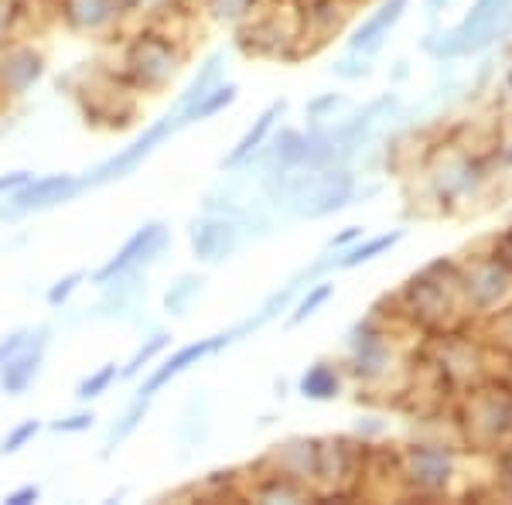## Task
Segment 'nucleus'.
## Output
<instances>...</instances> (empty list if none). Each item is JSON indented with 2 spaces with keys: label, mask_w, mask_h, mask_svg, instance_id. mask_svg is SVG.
Here are the masks:
<instances>
[{
  "label": "nucleus",
  "mask_w": 512,
  "mask_h": 505,
  "mask_svg": "<svg viewBox=\"0 0 512 505\" xmlns=\"http://www.w3.org/2000/svg\"><path fill=\"white\" fill-rule=\"evenodd\" d=\"M396 311L414 328L424 331H448L465 328L468 314L458 291V260H434L417 270L396 294Z\"/></svg>",
  "instance_id": "nucleus-1"
},
{
  "label": "nucleus",
  "mask_w": 512,
  "mask_h": 505,
  "mask_svg": "<svg viewBox=\"0 0 512 505\" xmlns=\"http://www.w3.org/2000/svg\"><path fill=\"white\" fill-rule=\"evenodd\" d=\"M424 188L437 215L468 212L472 202L485 195L492 181V168L482 154L465 144H441L424 161Z\"/></svg>",
  "instance_id": "nucleus-2"
},
{
  "label": "nucleus",
  "mask_w": 512,
  "mask_h": 505,
  "mask_svg": "<svg viewBox=\"0 0 512 505\" xmlns=\"http://www.w3.org/2000/svg\"><path fill=\"white\" fill-rule=\"evenodd\" d=\"M461 444L472 454H495L512 444V383L509 379H482L458 396Z\"/></svg>",
  "instance_id": "nucleus-3"
},
{
  "label": "nucleus",
  "mask_w": 512,
  "mask_h": 505,
  "mask_svg": "<svg viewBox=\"0 0 512 505\" xmlns=\"http://www.w3.org/2000/svg\"><path fill=\"white\" fill-rule=\"evenodd\" d=\"M359 178L349 164H332V168H294L287 175L284 195H280V212H291L294 219H328L352 205Z\"/></svg>",
  "instance_id": "nucleus-4"
},
{
  "label": "nucleus",
  "mask_w": 512,
  "mask_h": 505,
  "mask_svg": "<svg viewBox=\"0 0 512 505\" xmlns=\"http://www.w3.org/2000/svg\"><path fill=\"white\" fill-rule=\"evenodd\" d=\"M512 35V0H475L454 28L437 31L424 48L437 62H458L482 55Z\"/></svg>",
  "instance_id": "nucleus-5"
},
{
  "label": "nucleus",
  "mask_w": 512,
  "mask_h": 505,
  "mask_svg": "<svg viewBox=\"0 0 512 505\" xmlns=\"http://www.w3.org/2000/svg\"><path fill=\"white\" fill-rule=\"evenodd\" d=\"M458 475L461 454L444 441H414L396 451V485L410 499H444Z\"/></svg>",
  "instance_id": "nucleus-6"
},
{
  "label": "nucleus",
  "mask_w": 512,
  "mask_h": 505,
  "mask_svg": "<svg viewBox=\"0 0 512 505\" xmlns=\"http://www.w3.org/2000/svg\"><path fill=\"white\" fill-rule=\"evenodd\" d=\"M424 355H427V369L437 376V386L448 389L451 396H461L465 389L489 379L485 359L492 355V349L482 342V335H468L461 328L434 331Z\"/></svg>",
  "instance_id": "nucleus-7"
},
{
  "label": "nucleus",
  "mask_w": 512,
  "mask_h": 505,
  "mask_svg": "<svg viewBox=\"0 0 512 505\" xmlns=\"http://www.w3.org/2000/svg\"><path fill=\"white\" fill-rule=\"evenodd\" d=\"M458 291L472 325H482L512 301V270L485 250L458 260Z\"/></svg>",
  "instance_id": "nucleus-8"
},
{
  "label": "nucleus",
  "mask_w": 512,
  "mask_h": 505,
  "mask_svg": "<svg viewBox=\"0 0 512 505\" xmlns=\"http://www.w3.org/2000/svg\"><path fill=\"white\" fill-rule=\"evenodd\" d=\"M400 349H396V338L390 328L376 325L373 318L366 325H359L349 338V362L345 369L359 379L362 386H383L390 383V376L400 366Z\"/></svg>",
  "instance_id": "nucleus-9"
},
{
  "label": "nucleus",
  "mask_w": 512,
  "mask_h": 505,
  "mask_svg": "<svg viewBox=\"0 0 512 505\" xmlns=\"http://www.w3.org/2000/svg\"><path fill=\"white\" fill-rule=\"evenodd\" d=\"M178 130H185V120H181V113L175 110V113H168V117H161L158 123H151V127H147L130 147H123L120 154H113V157H106L103 164H96L86 178H79V188H82V192H89V188H103V185H110V181H120V178L134 175L140 164L158 151L164 140L175 137Z\"/></svg>",
  "instance_id": "nucleus-10"
},
{
  "label": "nucleus",
  "mask_w": 512,
  "mask_h": 505,
  "mask_svg": "<svg viewBox=\"0 0 512 505\" xmlns=\"http://www.w3.org/2000/svg\"><path fill=\"white\" fill-rule=\"evenodd\" d=\"M123 65H127V76L137 89L158 93V89H164L171 79H175V72L181 65V48L171 38L147 31V35H137L130 41Z\"/></svg>",
  "instance_id": "nucleus-11"
},
{
  "label": "nucleus",
  "mask_w": 512,
  "mask_h": 505,
  "mask_svg": "<svg viewBox=\"0 0 512 505\" xmlns=\"http://www.w3.org/2000/svg\"><path fill=\"white\" fill-rule=\"evenodd\" d=\"M79 192L82 188L76 175H45V178L31 175L28 181H21L14 192H7L0 198V222L14 226V222L28 219V215H35V212H48V209H55V205L72 202Z\"/></svg>",
  "instance_id": "nucleus-12"
},
{
  "label": "nucleus",
  "mask_w": 512,
  "mask_h": 505,
  "mask_svg": "<svg viewBox=\"0 0 512 505\" xmlns=\"http://www.w3.org/2000/svg\"><path fill=\"white\" fill-rule=\"evenodd\" d=\"M168 239L171 236H168V226H164V222H147V226H140L137 233L93 273V280L96 284H106V280L117 277V273H123V270L151 267V263L168 250Z\"/></svg>",
  "instance_id": "nucleus-13"
},
{
  "label": "nucleus",
  "mask_w": 512,
  "mask_h": 505,
  "mask_svg": "<svg viewBox=\"0 0 512 505\" xmlns=\"http://www.w3.org/2000/svg\"><path fill=\"white\" fill-rule=\"evenodd\" d=\"M188 239H192V253L198 263H222L243 243V222L236 215L209 212L205 219L195 222Z\"/></svg>",
  "instance_id": "nucleus-14"
},
{
  "label": "nucleus",
  "mask_w": 512,
  "mask_h": 505,
  "mask_svg": "<svg viewBox=\"0 0 512 505\" xmlns=\"http://www.w3.org/2000/svg\"><path fill=\"white\" fill-rule=\"evenodd\" d=\"M226 345H233V331H219V335H209V338H198V342L185 345V349H178L171 355L164 366H158L151 372V376L144 379V386L137 389V396H144V400H151L154 393H161L164 386L171 383V379H178L181 372H188L192 366H198L202 359H209V355H219Z\"/></svg>",
  "instance_id": "nucleus-15"
},
{
  "label": "nucleus",
  "mask_w": 512,
  "mask_h": 505,
  "mask_svg": "<svg viewBox=\"0 0 512 505\" xmlns=\"http://www.w3.org/2000/svg\"><path fill=\"white\" fill-rule=\"evenodd\" d=\"M48 345H52V328L48 325L28 331L24 345L11 355V362L0 369V389H4L7 396H21L24 389L35 383L38 372H41V362H45Z\"/></svg>",
  "instance_id": "nucleus-16"
},
{
  "label": "nucleus",
  "mask_w": 512,
  "mask_h": 505,
  "mask_svg": "<svg viewBox=\"0 0 512 505\" xmlns=\"http://www.w3.org/2000/svg\"><path fill=\"white\" fill-rule=\"evenodd\" d=\"M263 465H270V471H277V475H287V478H294V482L315 488L318 468H321V441L318 437H291V441L277 444L274 451L263 458Z\"/></svg>",
  "instance_id": "nucleus-17"
},
{
  "label": "nucleus",
  "mask_w": 512,
  "mask_h": 505,
  "mask_svg": "<svg viewBox=\"0 0 512 505\" xmlns=\"http://www.w3.org/2000/svg\"><path fill=\"white\" fill-rule=\"evenodd\" d=\"M127 11H134V0H59V18L82 35L113 28Z\"/></svg>",
  "instance_id": "nucleus-18"
},
{
  "label": "nucleus",
  "mask_w": 512,
  "mask_h": 505,
  "mask_svg": "<svg viewBox=\"0 0 512 505\" xmlns=\"http://www.w3.org/2000/svg\"><path fill=\"white\" fill-rule=\"evenodd\" d=\"M45 76V59L31 45H7L0 52V93L24 96Z\"/></svg>",
  "instance_id": "nucleus-19"
},
{
  "label": "nucleus",
  "mask_w": 512,
  "mask_h": 505,
  "mask_svg": "<svg viewBox=\"0 0 512 505\" xmlns=\"http://www.w3.org/2000/svg\"><path fill=\"white\" fill-rule=\"evenodd\" d=\"M407 7H410V0H383V4H379L376 11L352 31L349 52H359V55H369V59H373L379 48H383V41L390 38V31L400 24L403 14H407Z\"/></svg>",
  "instance_id": "nucleus-20"
},
{
  "label": "nucleus",
  "mask_w": 512,
  "mask_h": 505,
  "mask_svg": "<svg viewBox=\"0 0 512 505\" xmlns=\"http://www.w3.org/2000/svg\"><path fill=\"white\" fill-rule=\"evenodd\" d=\"M287 103L284 99H277V103H270L267 110L260 113V117L253 120V127L246 130L243 137H239V144L233 147V151L226 154V161H222V171H246L253 164V157L260 154V147L267 144L270 134H274V123L284 117Z\"/></svg>",
  "instance_id": "nucleus-21"
},
{
  "label": "nucleus",
  "mask_w": 512,
  "mask_h": 505,
  "mask_svg": "<svg viewBox=\"0 0 512 505\" xmlns=\"http://www.w3.org/2000/svg\"><path fill=\"white\" fill-rule=\"evenodd\" d=\"M342 386H345L342 366H338V362H328V359L308 366L304 376L297 379V393H301L304 400H315V403L338 400V396H342Z\"/></svg>",
  "instance_id": "nucleus-22"
},
{
  "label": "nucleus",
  "mask_w": 512,
  "mask_h": 505,
  "mask_svg": "<svg viewBox=\"0 0 512 505\" xmlns=\"http://www.w3.org/2000/svg\"><path fill=\"white\" fill-rule=\"evenodd\" d=\"M407 229H393V233H383V236H362L359 243L345 246V250H335V270H355L362 263H373L376 256L390 253L396 243H403Z\"/></svg>",
  "instance_id": "nucleus-23"
},
{
  "label": "nucleus",
  "mask_w": 512,
  "mask_h": 505,
  "mask_svg": "<svg viewBox=\"0 0 512 505\" xmlns=\"http://www.w3.org/2000/svg\"><path fill=\"white\" fill-rule=\"evenodd\" d=\"M250 499H256V502H311V499H318V488L294 482V478H287V475H277V471H267V475L260 478V485L250 488Z\"/></svg>",
  "instance_id": "nucleus-24"
},
{
  "label": "nucleus",
  "mask_w": 512,
  "mask_h": 505,
  "mask_svg": "<svg viewBox=\"0 0 512 505\" xmlns=\"http://www.w3.org/2000/svg\"><path fill=\"white\" fill-rule=\"evenodd\" d=\"M222 62H226V55H222V52H212L209 59L198 65V76L192 79V86H188L185 93L178 96L175 110H181V113L192 110V106H198L205 96L212 93V89L219 86V82H222Z\"/></svg>",
  "instance_id": "nucleus-25"
},
{
  "label": "nucleus",
  "mask_w": 512,
  "mask_h": 505,
  "mask_svg": "<svg viewBox=\"0 0 512 505\" xmlns=\"http://www.w3.org/2000/svg\"><path fill=\"white\" fill-rule=\"evenodd\" d=\"M332 297H335V280L321 277V280H315V284H308V291L297 297L294 311L287 314V328H297V325H304L308 318H315V314L325 308Z\"/></svg>",
  "instance_id": "nucleus-26"
},
{
  "label": "nucleus",
  "mask_w": 512,
  "mask_h": 505,
  "mask_svg": "<svg viewBox=\"0 0 512 505\" xmlns=\"http://www.w3.org/2000/svg\"><path fill=\"white\" fill-rule=\"evenodd\" d=\"M236 96H239L236 82H219V86L212 89V93L205 96L202 103L192 106V110H185V113L178 110V113H181V120H185V127H192V123H202V120H209V117H216V113H222L226 106H233Z\"/></svg>",
  "instance_id": "nucleus-27"
},
{
  "label": "nucleus",
  "mask_w": 512,
  "mask_h": 505,
  "mask_svg": "<svg viewBox=\"0 0 512 505\" xmlns=\"http://www.w3.org/2000/svg\"><path fill=\"white\" fill-rule=\"evenodd\" d=\"M478 335H482V342L489 345L492 352L512 359V301L499 314H492L489 321H482V325H478Z\"/></svg>",
  "instance_id": "nucleus-28"
},
{
  "label": "nucleus",
  "mask_w": 512,
  "mask_h": 505,
  "mask_svg": "<svg viewBox=\"0 0 512 505\" xmlns=\"http://www.w3.org/2000/svg\"><path fill=\"white\" fill-rule=\"evenodd\" d=\"M147 410H151V400H144V396H137L134 403H130L127 407V413H123V417L117 420V424L110 427V434H106V444H103V458H110L113 451H117V447L127 441L130 434H134V430L144 424V417H147Z\"/></svg>",
  "instance_id": "nucleus-29"
},
{
  "label": "nucleus",
  "mask_w": 512,
  "mask_h": 505,
  "mask_svg": "<svg viewBox=\"0 0 512 505\" xmlns=\"http://www.w3.org/2000/svg\"><path fill=\"white\" fill-rule=\"evenodd\" d=\"M202 284H205V277H198V273H181L175 284L168 287V294H164V311L175 314V318L188 314L192 301L202 294Z\"/></svg>",
  "instance_id": "nucleus-30"
},
{
  "label": "nucleus",
  "mask_w": 512,
  "mask_h": 505,
  "mask_svg": "<svg viewBox=\"0 0 512 505\" xmlns=\"http://www.w3.org/2000/svg\"><path fill=\"white\" fill-rule=\"evenodd\" d=\"M171 345V335H164V331H154L151 338H144V345H140V349L130 355V362L127 366L120 369V376L123 379H134V376H140V372H144L147 366H151L154 359H158V355L168 349Z\"/></svg>",
  "instance_id": "nucleus-31"
},
{
  "label": "nucleus",
  "mask_w": 512,
  "mask_h": 505,
  "mask_svg": "<svg viewBox=\"0 0 512 505\" xmlns=\"http://www.w3.org/2000/svg\"><path fill=\"white\" fill-rule=\"evenodd\" d=\"M113 379H120V369H117V362H106V366L89 372V376L76 386V400H82V403L96 400V396H103L106 389L113 386Z\"/></svg>",
  "instance_id": "nucleus-32"
},
{
  "label": "nucleus",
  "mask_w": 512,
  "mask_h": 505,
  "mask_svg": "<svg viewBox=\"0 0 512 505\" xmlns=\"http://www.w3.org/2000/svg\"><path fill=\"white\" fill-rule=\"evenodd\" d=\"M492 103H495V113H499L502 120H512V55L502 62V69L495 72Z\"/></svg>",
  "instance_id": "nucleus-33"
},
{
  "label": "nucleus",
  "mask_w": 512,
  "mask_h": 505,
  "mask_svg": "<svg viewBox=\"0 0 512 505\" xmlns=\"http://www.w3.org/2000/svg\"><path fill=\"white\" fill-rule=\"evenodd\" d=\"M492 475H495V492L506 502H512V444L492 454Z\"/></svg>",
  "instance_id": "nucleus-34"
},
{
  "label": "nucleus",
  "mask_w": 512,
  "mask_h": 505,
  "mask_svg": "<svg viewBox=\"0 0 512 505\" xmlns=\"http://www.w3.org/2000/svg\"><path fill=\"white\" fill-rule=\"evenodd\" d=\"M38 430H41V420H35V417L24 420V424H18L14 430H7V437L0 441V454H4V458H7V454H18L21 447H28L31 441H35Z\"/></svg>",
  "instance_id": "nucleus-35"
},
{
  "label": "nucleus",
  "mask_w": 512,
  "mask_h": 505,
  "mask_svg": "<svg viewBox=\"0 0 512 505\" xmlns=\"http://www.w3.org/2000/svg\"><path fill=\"white\" fill-rule=\"evenodd\" d=\"M369 72H373V62H369V55H359V52H349L342 62L332 65V76L345 82H359V79H366Z\"/></svg>",
  "instance_id": "nucleus-36"
},
{
  "label": "nucleus",
  "mask_w": 512,
  "mask_h": 505,
  "mask_svg": "<svg viewBox=\"0 0 512 505\" xmlns=\"http://www.w3.org/2000/svg\"><path fill=\"white\" fill-rule=\"evenodd\" d=\"M82 280H86V273L76 270V273H65L62 280H55L52 287H48V294H45V301H48V308H62L65 301H69L72 294L82 287Z\"/></svg>",
  "instance_id": "nucleus-37"
},
{
  "label": "nucleus",
  "mask_w": 512,
  "mask_h": 505,
  "mask_svg": "<svg viewBox=\"0 0 512 505\" xmlns=\"http://www.w3.org/2000/svg\"><path fill=\"white\" fill-rule=\"evenodd\" d=\"M209 4V11L216 14L219 21H243L253 14L256 0H205Z\"/></svg>",
  "instance_id": "nucleus-38"
},
{
  "label": "nucleus",
  "mask_w": 512,
  "mask_h": 505,
  "mask_svg": "<svg viewBox=\"0 0 512 505\" xmlns=\"http://www.w3.org/2000/svg\"><path fill=\"white\" fill-rule=\"evenodd\" d=\"M338 106H345V96H342V93H328V96L311 99V103L304 106V113H308V120H311V123H325V120H328V113H335Z\"/></svg>",
  "instance_id": "nucleus-39"
},
{
  "label": "nucleus",
  "mask_w": 512,
  "mask_h": 505,
  "mask_svg": "<svg viewBox=\"0 0 512 505\" xmlns=\"http://www.w3.org/2000/svg\"><path fill=\"white\" fill-rule=\"evenodd\" d=\"M93 424H96V413L93 410H79V413H69V417L55 420L52 430H55V434H86Z\"/></svg>",
  "instance_id": "nucleus-40"
},
{
  "label": "nucleus",
  "mask_w": 512,
  "mask_h": 505,
  "mask_svg": "<svg viewBox=\"0 0 512 505\" xmlns=\"http://www.w3.org/2000/svg\"><path fill=\"white\" fill-rule=\"evenodd\" d=\"M489 253L495 256V260H502V263H506V267L512 270V222H509L506 229H499V233L492 236Z\"/></svg>",
  "instance_id": "nucleus-41"
},
{
  "label": "nucleus",
  "mask_w": 512,
  "mask_h": 505,
  "mask_svg": "<svg viewBox=\"0 0 512 505\" xmlns=\"http://www.w3.org/2000/svg\"><path fill=\"white\" fill-rule=\"evenodd\" d=\"M24 338H28V328H18V331H11V335L0 338V369H4L7 362H11V355L21 349Z\"/></svg>",
  "instance_id": "nucleus-42"
},
{
  "label": "nucleus",
  "mask_w": 512,
  "mask_h": 505,
  "mask_svg": "<svg viewBox=\"0 0 512 505\" xmlns=\"http://www.w3.org/2000/svg\"><path fill=\"white\" fill-rule=\"evenodd\" d=\"M362 236H366V229L362 226H345L342 233H335L332 239H328V250H345V246L359 243Z\"/></svg>",
  "instance_id": "nucleus-43"
},
{
  "label": "nucleus",
  "mask_w": 512,
  "mask_h": 505,
  "mask_svg": "<svg viewBox=\"0 0 512 505\" xmlns=\"http://www.w3.org/2000/svg\"><path fill=\"white\" fill-rule=\"evenodd\" d=\"M38 499H41V488L38 485H21V488H14V492L4 495L7 505H31V502H38Z\"/></svg>",
  "instance_id": "nucleus-44"
},
{
  "label": "nucleus",
  "mask_w": 512,
  "mask_h": 505,
  "mask_svg": "<svg viewBox=\"0 0 512 505\" xmlns=\"http://www.w3.org/2000/svg\"><path fill=\"white\" fill-rule=\"evenodd\" d=\"M28 178H31V171H11V175H0V198H4L7 192H14V188Z\"/></svg>",
  "instance_id": "nucleus-45"
},
{
  "label": "nucleus",
  "mask_w": 512,
  "mask_h": 505,
  "mask_svg": "<svg viewBox=\"0 0 512 505\" xmlns=\"http://www.w3.org/2000/svg\"><path fill=\"white\" fill-rule=\"evenodd\" d=\"M448 4H451V0H424V7H427V14H431V18H437V14H441Z\"/></svg>",
  "instance_id": "nucleus-46"
},
{
  "label": "nucleus",
  "mask_w": 512,
  "mask_h": 505,
  "mask_svg": "<svg viewBox=\"0 0 512 505\" xmlns=\"http://www.w3.org/2000/svg\"><path fill=\"white\" fill-rule=\"evenodd\" d=\"M410 76V65L407 62H396V72H393V82H403Z\"/></svg>",
  "instance_id": "nucleus-47"
},
{
  "label": "nucleus",
  "mask_w": 512,
  "mask_h": 505,
  "mask_svg": "<svg viewBox=\"0 0 512 505\" xmlns=\"http://www.w3.org/2000/svg\"><path fill=\"white\" fill-rule=\"evenodd\" d=\"M506 379H509V383H512V359H509V376H506Z\"/></svg>",
  "instance_id": "nucleus-48"
},
{
  "label": "nucleus",
  "mask_w": 512,
  "mask_h": 505,
  "mask_svg": "<svg viewBox=\"0 0 512 505\" xmlns=\"http://www.w3.org/2000/svg\"><path fill=\"white\" fill-rule=\"evenodd\" d=\"M301 4H304V0H301Z\"/></svg>",
  "instance_id": "nucleus-49"
}]
</instances>
